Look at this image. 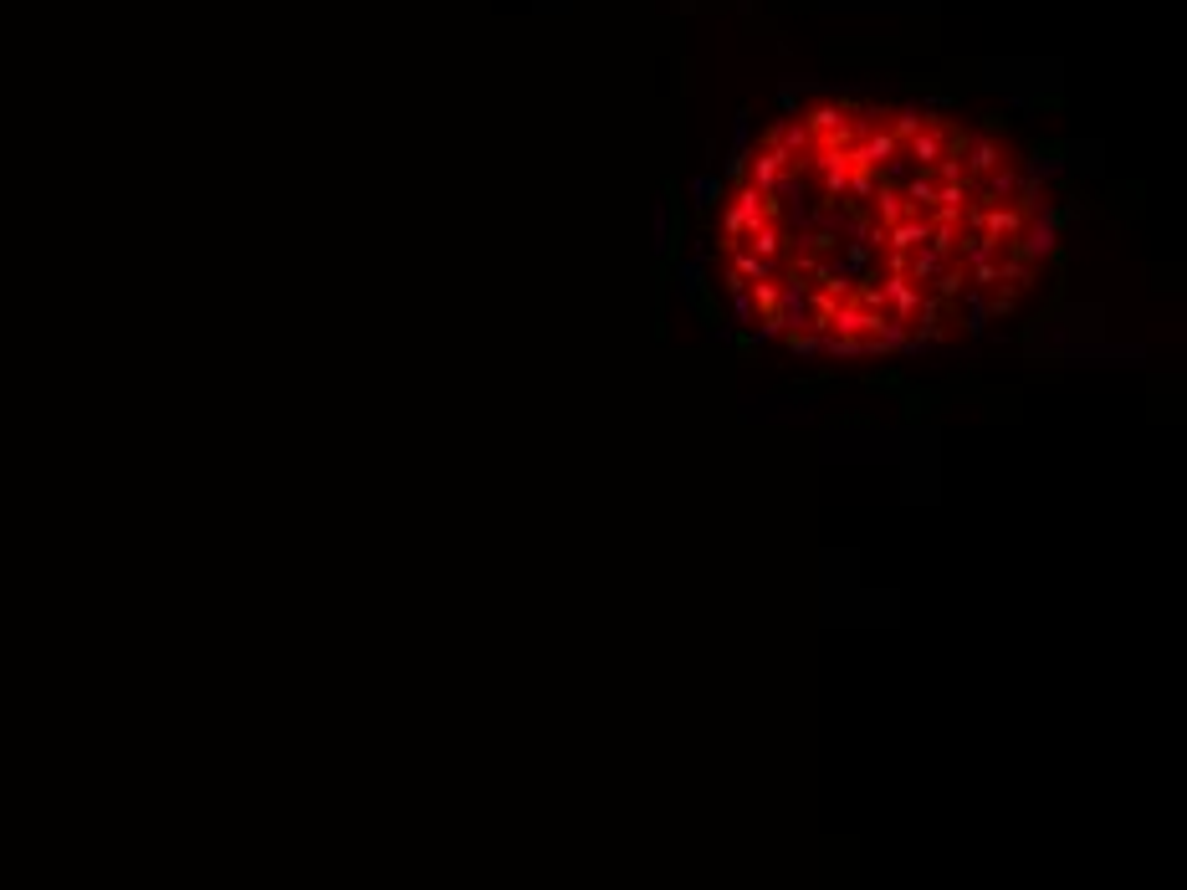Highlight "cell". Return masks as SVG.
Instances as JSON below:
<instances>
[{
  "mask_svg": "<svg viewBox=\"0 0 1187 890\" xmlns=\"http://www.w3.org/2000/svg\"><path fill=\"white\" fill-rule=\"evenodd\" d=\"M1054 251L1014 144L932 108L804 103L717 185L712 277L799 353H901L1014 313Z\"/></svg>",
  "mask_w": 1187,
  "mask_h": 890,
  "instance_id": "cell-1",
  "label": "cell"
}]
</instances>
